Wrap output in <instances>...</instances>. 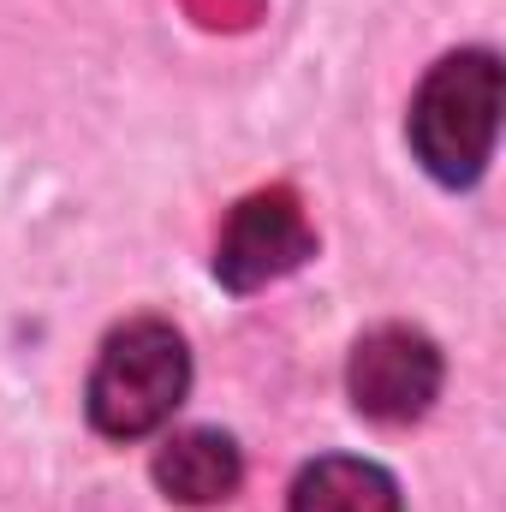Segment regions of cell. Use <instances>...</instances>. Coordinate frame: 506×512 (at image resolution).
Listing matches in <instances>:
<instances>
[{
    "label": "cell",
    "instance_id": "1",
    "mask_svg": "<svg viewBox=\"0 0 506 512\" xmlns=\"http://www.w3.org/2000/svg\"><path fill=\"white\" fill-rule=\"evenodd\" d=\"M501 131V60L489 48L447 54L417 102H411V149L441 185H471L483 179Z\"/></svg>",
    "mask_w": 506,
    "mask_h": 512
},
{
    "label": "cell",
    "instance_id": "3",
    "mask_svg": "<svg viewBox=\"0 0 506 512\" xmlns=\"http://www.w3.org/2000/svg\"><path fill=\"white\" fill-rule=\"evenodd\" d=\"M304 256H316V227H310L304 203L286 185H268L227 215V227L215 239V274L233 292H256V286L292 274Z\"/></svg>",
    "mask_w": 506,
    "mask_h": 512
},
{
    "label": "cell",
    "instance_id": "4",
    "mask_svg": "<svg viewBox=\"0 0 506 512\" xmlns=\"http://www.w3.org/2000/svg\"><path fill=\"white\" fill-rule=\"evenodd\" d=\"M346 387H352V405L364 417H376V423H411L441 393V352H435L429 334H417L405 322L370 328L352 346Z\"/></svg>",
    "mask_w": 506,
    "mask_h": 512
},
{
    "label": "cell",
    "instance_id": "6",
    "mask_svg": "<svg viewBox=\"0 0 506 512\" xmlns=\"http://www.w3.org/2000/svg\"><path fill=\"white\" fill-rule=\"evenodd\" d=\"M286 512H399V483L370 459H316L292 483Z\"/></svg>",
    "mask_w": 506,
    "mask_h": 512
},
{
    "label": "cell",
    "instance_id": "5",
    "mask_svg": "<svg viewBox=\"0 0 506 512\" xmlns=\"http://www.w3.org/2000/svg\"><path fill=\"white\" fill-rule=\"evenodd\" d=\"M155 483L179 507H221L245 483V453L221 429H179L155 453Z\"/></svg>",
    "mask_w": 506,
    "mask_h": 512
},
{
    "label": "cell",
    "instance_id": "2",
    "mask_svg": "<svg viewBox=\"0 0 506 512\" xmlns=\"http://www.w3.org/2000/svg\"><path fill=\"white\" fill-rule=\"evenodd\" d=\"M185 393H191V352L179 328L143 316L108 334L84 387V405L108 441H137V435H155L185 405Z\"/></svg>",
    "mask_w": 506,
    "mask_h": 512
}]
</instances>
